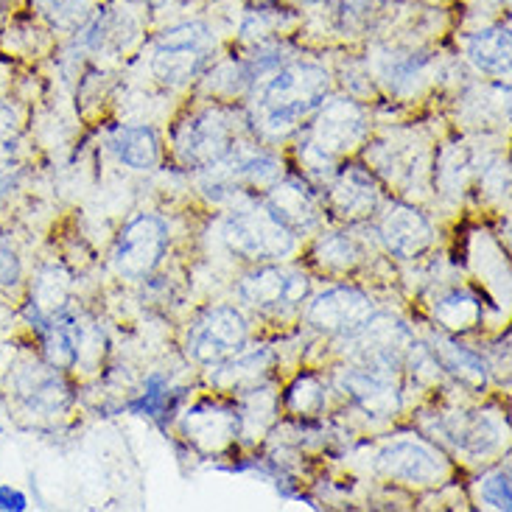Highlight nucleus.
Segmentation results:
<instances>
[{"label":"nucleus","instance_id":"nucleus-24","mask_svg":"<svg viewBox=\"0 0 512 512\" xmlns=\"http://www.w3.org/2000/svg\"><path fill=\"white\" fill-rule=\"evenodd\" d=\"M384 14V0H336V17L347 34L373 28Z\"/></svg>","mask_w":512,"mask_h":512},{"label":"nucleus","instance_id":"nucleus-33","mask_svg":"<svg viewBox=\"0 0 512 512\" xmlns=\"http://www.w3.org/2000/svg\"><path fill=\"white\" fill-rule=\"evenodd\" d=\"M3 3H6V0H0V9H3Z\"/></svg>","mask_w":512,"mask_h":512},{"label":"nucleus","instance_id":"nucleus-22","mask_svg":"<svg viewBox=\"0 0 512 512\" xmlns=\"http://www.w3.org/2000/svg\"><path fill=\"white\" fill-rule=\"evenodd\" d=\"M266 367H269V353L261 350V353H250V356H241V359L224 364L219 373L210 375V381L224 389H247L258 384Z\"/></svg>","mask_w":512,"mask_h":512},{"label":"nucleus","instance_id":"nucleus-16","mask_svg":"<svg viewBox=\"0 0 512 512\" xmlns=\"http://www.w3.org/2000/svg\"><path fill=\"white\" fill-rule=\"evenodd\" d=\"M381 202V191L378 182L364 171V168L353 166L345 168L331 185V208L339 219L347 222H364L370 219Z\"/></svg>","mask_w":512,"mask_h":512},{"label":"nucleus","instance_id":"nucleus-7","mask_svg":"<svg viewBox=\"0 0 512 512\" xmlns=\"http://www.w3.org/2000/svg\"><path fill=\"white\" fill-rule=\"evenodd\" d=\"M347 353L353 356L361 367H375V370H395L401 364L403 353L412 347V336L403 328L398 319L373 314L364 319L356 331L345 333Z\"/></svg>","mask_w":512,"mask_h":512},{"label":"nucleus","instance_id":"nucleus-30","mask_svg":"<svg viewBox=\"0 0 512 512\" xmlns=\"http://www.w3.org/2000/svg\"><path fill=\"white\" fill-rule=\"evenodd\" d=\"M17 140H20V124H17V115L9 104L0 101V163H6L17 149Z\"/></svg>","mask_w":512,"mask_h":512},{"label":"nucleus","instance_id":"nucleus-25","mask_svg":"<svg viewBox=\"0 0 512 512\" xmlns=\"http://www.w3.org/2000/svg\"><path fill=\"white\" fill-rule=\"evenodd\" d=\"M317 261L328 269H353L361 261L359 241L347 233H333L317 244Z\"/></svg>","mask_w":512,"mask_h":512},{"label":"nucleus","instance_id":"nucleus-20","mask_svg":"<svg viewBox=\"0 0 512 512\" xmlns=\"http://www.w3.org/2000/svg\"><path fill=\"white\" fill-rule=\"evenodd\" d=\"M431 356H434V361L443 367L445 373L454 375L462 384L476 389H482L487 384L485 361L479 359L473 350H468V347L457 345L451 339H437L434 347H431Z\"/></svg>","mask_w":512,"mask_h":512},{"label":"nucleus","instance_id":"nucleus-18","mask_svg":"<svg viewBox=\"0 0 512 512\" xmlns=\"http://www.w3.org/2000/svg\"><path fill=\"white\" fill-rule=\"evenodd\" d=\"M185 429L199 445L222 448L241 429V415L236 409H227V406H219V403H202V406H196L194 412H188Z\"/></svg>","mask_w":512,"mask_h":512},{"label":"nucleus","instance_id":"nucleus-14","mask_svg":"<svg viewBox=\"0 0 512 512\" xmlns=\"http://www.w3.org/2000/svg\"><path fill=\"white\" fill-rule=\"evenodd\" d=\"M378 471L387 473L392 479H403L412 485H434L445 473L440 454H434L429 445L423 443H392L378 454Z\"/></svg>","mask_w":512,"mask_h":512},{"label":"nucleus","instance_id":"nucleus-13","mask_svg":"<svg viewBox=\"0 0 512 512\" xmlns=\"http://www.w3.org/2000/svg\"><path fill=\"white\" fill-rule=\"evenodd\" d=\"M339 384L367 415L392 417L401 409V392H398V384L392 381L389 370L356 364L339 375Z\"/></svg>","mask_w":512,"mask_h":512},{"label":"nucleus","instance_id":"nucleus-9","mask_svg":"<svg viewBox=\"0 0 512 512\" xmlns=\"http://www.w3.org/2000/svg\"><path fill=\"white\" fill-rule=\"evenodd\" d=\"M168 247V227L157 216H138L135 222L124 227V233L118 236L112 263L118 275L129 280L152 275L157 263L163 261Z\"/></svg>","mask_w":512,"mask_h":512},{"label":"nucleus","instance_id":"nucleus-4","mask_svg":"<svg viewBox=\"0 0 512 512\" xmlns=\"http://www.w3.org/2000/svg\"><path fill=\"white\" fill-rule=\"evenodd\" d=\"M238 146V121L230 110H205L185 121L177 135V152L182 163L194 168H210Z\"/></svg>","mask_w":512,"mask_h":512},{"label":"nucleus","instance_id":"nucleus-28","mask_svg":"<svg viewBox=\"0 0 512 512\" xmlns=\"http://www.w3.org/2000/svg\"><path fill=\"white\" fill-rule=\"evenodd\" d=\"M166 406H171L168 403V387L166 381L160 378V375H154V378H149V387H146V395L140 398V401L132 403V412H138V415H152V417H160L163 412H166Z\"/></svg>","mask_w":512,"mask_h":512},{"label":"nucleus","instance_id":"nucleus-26","mask_svg":"<svg viewBox=\"0 0 512 512\" xmlns=\"http://www.w3.org/2000/svg\"><path fill=\"white\" fill-rule=\"evenodd\" d=\"M448 434L454 443L471 448V451H485L496 443V431L487 426L485 417H454L448 426Z\"/></svg>","mask_w":512,"mask_h":512},{"label":"nucleus","instance_id":"nucleus-15","mask_svg":"<svg viewBox=\"0 0 512 512\" xmlns=\"http://www.w3.org/2000/svg\"><path fill=\"white\" fill-rule=\"evenodd\" d=\"M266 210L291 233H308L319 224V199L303 180H283L269 185Z\"/></svg>","mask_w":512,"mask_h":512},{"label":"nucleus","instance_id":"nucleus-32","mask_svg":"<svg viewBox=\"0 0 512 512\" xmlns=\"http://www.w3.org/2000/svg\"><path fill=\"white\" fill-rule=\"evenodd\" d=\"M28 507V499L20 493V490H12V487H0V510H14L23 512Z\"/></svg>","mask_w":512,"mask_h":512},{"label":"nucleus","instance_id":"nucleus-29","mask_svg":"<svg viewBox=\"0 0 512 512\" xmlns=\"http://www.w3.org/2000/svg\"><path fill=\"white\" fill-rule=\"evenodd\" d=\"M482 499L496 507V510H510L512 496H510V473L499 471L490 473L485 482H482Z\"/></svg>","mask_w":512,"mask_h":512},{"label":"nucleus","instance_id":"nucleus-5","mask_svg":"<svg viewBox=\"0 0 512 512\" xmlns=\"http://www.w3.org/2000/svg\"><path fill=\"white\" fill-rule=\"evenodd\" d=\"M224 244L247 261H277L294 250V233L269 210H238L224 222Z\"/></svg>","mask_w":512,"mask_h":512},{"label":"nucleus","instance_id":"nucleus-17","mask_svg":"<svg viewBox=\"0 0 512 512\" xmlns=\"http://www.w3.org/2000/svg\"><path fill=\"white\" fill-rule=\"evenodd\" d=\"M431 238L434 233L429 219L409 205H392L381 222V241L398 258H415L423 250H429Z\"/></svg>","mask_w":512,"mask_h":512},{"label":"nucleus","instance_id":"nucleus-11","mask_svg":"<svg viewBox=\"0 0 512 512\" xmlns=\"http://www.w3.org/2000/svg\"><path fill=\"white\" fill-rule=\"evenodd\" d=\"M12 392L34 415H59L70 403V387L59 367L40 361H28L14 373Z\"/></svg>","mask_w":512,"mask_h":512},{"label":"nucleus","instance_id":"nucleus-1","mask_svg":"<svg viewBox=\"0 0 512 512\" xmlns=\"http://www.w3.org/2000/svg\"><path fill=\"white\" fill-rule=\"evenodd\" d=\"M331 90L328 70L314 62H291L255 84L252 118L266 135H286L317 110Z\"/></svg>","mask_w":512,"mask_h":512},{"label":"nucleus","instance_id":"nucleus-31","mask_svg":"<svg viewBox=\"0 0 512 512\" xmlns=\"http://www.w3.org/2000/svg\"><path fill=\"white\" fill-rule=\"evenodd\" d=\"M20 280V261L17 252L12 250V244L0 241V283L3 286H14Z\"/></svg>","mask_w":512,"mask_h":512},{"label":"nucleus","instance_id":"nucleus-27","mask_svg":"<svg viewBox=\"0 0 512 512\" xmlns=\"http://www.w3.org/2000/svg\"><path fill=\"white\" fill-rule=\"evenodd\" d=\"M289 406L294 412H300V415L317 412L319 406H322V387L317 384V378H311V375L300 378L289 392Z\"/></svg>","mask_w":512,"mask_h":512},{"label":"nucleus","instance_id":"nucleus-8","mask_svg":"<svg viewBox=\"0 0 512 512\" xmlns=\"http://www.w3.org/2000/svg\"><path fill=\"white\" fill-rule=\"evenodd\" d=\"M280 180V163L275 157L252 149H236L222 163L208 168L205 191L210 199H230V196L255 191V188H269Z\"/></svg>","mask_w":512,"mask_h":512},{"label":"nucleus","instance_id":"nucleus-23","mask_svg":"<svg viewBox=\"0 0 512 512\" xmlns=\"http://www.w3.org/2000/svg\"><path fill=\"white\" fill-rule=\"evenodd\" d=\"M437 319L451 331H468L482 317V305L476 303V297L465 291H451L437 303Z\"/></svg>","mask_w":512,"mask_h":512},{"label":"nucleus","instance_id":"nucleus-6","mask_svg":"<svg viewBox=\"0 0 512 512\" xmlns=\"http://www.w3.org/2000/svg\"><path fill=\"white\" fill-rule=\"evenodd\" d=\"M247 345V322L230 305L210 308L196 319L188 333V356L199 364H219L238 356Z\"/></svg>","mask_w":512,"mask_h":512},{"label":"nucleus","instance_id":"nucleus-3","mask_svg":"<svg viewBox=\"0 0 512 512\" xmlns=\"http://www.w3.org/2000/svg\"><path fill=\"white\" fill-rule=\"evenodd\" d=\"M213 54V34L202 23H182L160 34L154 45L152 70L163 84L182 87L208 65Z\"/></svg>","mask_w":512,"mask_h":512},{"label":"nucleus","instance_id":"nucleus-12","mask_svg":"<svg viewBox=\"0 0 512 512\" xmlns=\"http://www.w3.org/2000/svg\"><path fill=\"white\" fill-rule=\"evenodd\" d=\"M373 300L359 289L339 286L322 291L308 308V322L325 333H350L359 328L364 319L373 317Z\"/></svg>","mask_w":512,"mask_h":512},{"label":"nucleus","instance_id":"nucleus-19","mask_svg":"<svg viewBox=\"0 0 512 512\" xmlns=\"http://www.w3.org/2000/svg\"><path fill=\"white\" fill-rule=\"evenodd\" d=\"M110 149L121 163H126L129 168H138V171H149L160 160L157 138H154L152 129H146V126H121V129H115L110 138Z\"/></svg>","mask_w":512,"mask_h":512},{"label":"nucleus","instance_id":"nucleus-21","mask_svg":"<svg viewBox=\"0 0 512 512\" xmlns=\"http://www.w3.org/2000/svg\"><path fill=\"white\" fill-rule=\"evenodd\" d=\"M468 56L485 73H507L510 70V26H493L476 31L468 40Z\"/></svg>","mask_w":512,"mask_h":512},{"label":"nucleus","instance_id":"nucleus-2","mask_svg":"<svg viewBox=\"0 0 512 512\" xmlns=\"http://www.w3.org/2000/svg\"><path fill=\"white\" fill-rule=\"evenodd\" d=\"M367 135V115L356 101L350 98H333L322 101L317 121L311 124L308 135L300 143V160L311 171L328 174L336 157L359 146Z\"/></svg>","mask_w":512,"mask_h":512},{"label":"nucleus","instance_id":"nucleus-10","mask_svg":"<svg viewBox=\"0 0 512 512\" xmlns=\"http://www.w3.org/2000/svg\"><path fill=\"white\" fill-rule=\"evenodd\" d=\"M311 291V280L303 272L280 269V266H263L258 272H250L238 283V294L244 303L263 311H280L303 303Z\"/></svg>","mask_w":512,"mask_h":512}]
</instances>
